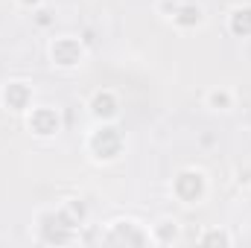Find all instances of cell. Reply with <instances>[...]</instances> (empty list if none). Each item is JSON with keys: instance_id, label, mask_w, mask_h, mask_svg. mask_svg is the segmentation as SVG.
<instances>
[{"instance_id": "cell-1", "label": "cell", "mask_w": 251, "mask_h": 248, "mask_svg": "<svg viewBox=\"0 0 251 248\" xmlns=\"http://www.w3.org/2000/svg\"><path fill=\"white\" fill-rule=\"evenodd\" d=\"M88 152L94 155V161H114L123 152V134L120 128H114L111 123H100V128L91 131L88 137Z\"/></svg>"}, {"instance_id": "cell-2", "label": "cell", "mask_w": 251, "mask_h": 248, "mask_svg": "<svg viewBox=\"0 0 251 248\" xmlns=\"http://www.w3.org/2000/svg\"><path fill=\"white\" fill-rule=\"evenodd\" d=\"M173 193L181 204H201V198L207 196V175L196 167H187L173 178Z\"/></svg>"}, {"instance_id": "cell-3", "label": "cell", "mask_w": 251, "mask_h": 248, "mask_svg": "<svg viewBox=\"0 0 251 248\" xmlns=\"http://www.w3.org/2000/svg\"><path fill=\"white\" fill-rule=\"evenodd\" d=\"M50 62L62 70H73L85 62V44L73 35H59L50 41Z\"/></svg>"}, {"instance_id": "cell-4", "label": "cell", "mask_w": 251, "mask_h": 248, "mask_svg": "<svg viewBox=\"0 0 251 248\" xmlns=\"http://www.w3.org/2000/svg\"><path fill=\"white\" fill-rule=\"evenodd\" d=\"M102 243H114V246H146L152 243V234L143 231L140 222H131V219H120V222H111L108 225V234L102 237Z\"/></svg>"}, {"instance_id": "cell-5", "label": "cell", "mask_w": 251, "mask_h": 248, "mask_svg": "<svg viewBox=\"0 0 251 248\" xmlns=\"http://www.w3.org/2000/svg\"><path fill=\"white\" fill-rule=\"evenodd\" d=\"M26 128L35 134V137H53L59 128H62V117L53 105H38V108H29V117H26Z\"/></svg>"}, {"instance_id": "cell-6", "label": "cell", "mask_w": 251, "mask_h": 248, "mask_svg": "<svg viewBox=\"0 0 251 248\" xmlns=\"http://www.w3.org/2000/svg\"><path fill=\"white\" fill-rule=\"evenodd\" d=\"M3 105L15 114H24L32 108V85L24 82V79H15V82H6L3 88Z\"/></svg>"}, {"instance_id": "cell-7", "label": "cell", "mask_w": 251, "mask_h": 248, "mask_svg": "<svg viewBox=\"0 0 251 248\" xmlns=\"http://www.w3.org/2000/svg\"><path fill=\"white\" fill-rule=\"evenodd\" d=\"M91 114L100 120V123H111L117 114H120V99H117V94L114 91H108V88H102V91H97L94 97H91Z\"/></svg>"}, {"instance_id": "cell-8", "label": "cell", "mask_w": 251, "mask_h": 248, "mask_svg": "<svg viewBox=\"0 0 251 248\" xmlns=\"http://www.w3.org/2000/svg\"><path fill=\"white\" fill-rule=\"evenodd\" d=\"M170 21H173L178 29H196V26H201V21H204V9H201L199 3H193V0H178L176 9L170 12Z\"/></svg>"}, {"instance_id": "cell-9", "label": "cell", "mask_w": 251, "mask_h": 248, "mask_svg": "<svg viewBox=\"0 0 251 248\" xmlns=\"http://www.w3.org/2000/svg\"><path fill=\"white\" fill-rule=\"evenodd\" d=\"M228 26H231V32H234L237 38H249L251 35V6H240V9H234Z\"/></svg>"}, {"instance_id": "cell-10", "label": "cell", "mask_w": 251, "mask_h": 248, "mask_svg": "<svg viewBox=\"0 0 251 248\" xmlns=\"http://www.w3.org/2000/svg\"><path fill=\"white\" fill-rule=\"evenodd\" d=\"M207 108H213V111H231L234 108V91H228V88H213V91H207Z\"/></svg>"}, {"instance_id": "cell-11", "label": "cell", "mask_w": 251, "mask_h": 248, "mask_svg": "<svg viewBox=\"0 0 251 248\" xmlns=\"http://www.w3.org/2000/svg\"><path fill=\"white\" fill-rule=\"evenodd\" d=\"M149 234H152V243L170 246V243H176V240H178V225H176V222H161V225H155Z\"/></svg>"}, {"instance_id": "cell-12", "label": "cell", "mask_w": 251, "mask_h": 248, "mask_svg": "<svg viewBox=\"0 0 251 248\" xmlns=\"http://www.w3.org/2000/svg\"><path fill=\"white\" fill-rule=\"evenodd\" d=\"M199 243H204V246H231V243H234V237H231V234H225V231H210V234L199 237Z\"/></svg>"}, {"instance_id": "cell-13", "label": "cell", "mask_w": 251, "mask_h": 248, "mask_svg": "<svg viewBox=\"0 0 251 248\" xmlns=\"http://www.w3.org/2000/svg\"><path fill=\"white\" fill-rule=\"evenodd\" d=\"M41 3L44 0H18V6H24V9H41Z\"/></svg>"}]
</instances>
